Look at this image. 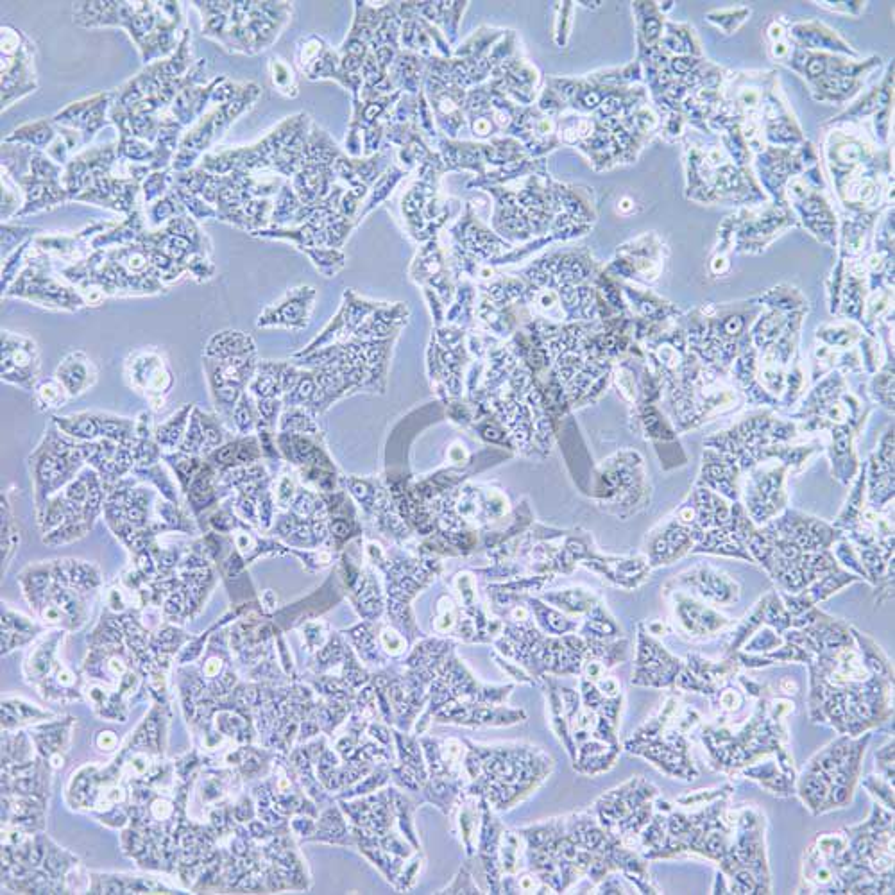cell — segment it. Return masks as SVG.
Here are the masks:
<instances>
[{
    "label": "cell",
    "mask_w": 895,
    "mask_h": 895,
    "mask_svg": "<svg viewBox=\"0 0 895 895\" xmlns=\"http://www.w3.org/2000/svg\"><path fill=\"white\" fill-rule=\"evenodd\" d=\"M258 97H260L258 85L244 83L242 92L233 101L214 106V110L205 113L181 138L178 153L174 154L172 160V171L183 172L197 167L206 151L224 137L231 124L239 119L244 111L249 110Z\"/></svg>",
    "instance_id": "2"
},
{
    "label": "cell",
    "mask_w": 895,
    "mask_h": 895,
    "mask_svg": "<svg viewBox=\"0 0 895 895\" xmlns=\"http://www.w3.org/2000/svg\"><path fill=\"white\" fill-rule=\"evenodd\" d=\"M13 181L24 194V206L18 212V219L70 203L69 192L63 187V179H43L36 178L33 174H24L13 178Z\"/></svg>",
    "instance_id": "12"
},
{
    "label": "cell",
    "mask_w": 895,
    "mask_h": 895,
    "mask_svg": "<svg viewBox=\"0 0 895 895\" xmlns=\"http://www.w3.org/2000/svg\"><path fill=\"white\" fill-rule=\"evenodd\" d=\"M253 344L249 337L240 332L215 333L214 337L206 344L205 357L222 360V358L242 357L251 355Z\"/></svg>",
    "instance_id": "18"
},
{
    "label": "cell",
    "mask_w": 895,
    "mask_h": 895,
    "mask_svg": "<svg viewBox=\"0 0 895 895\" xmlns=\"http://www.w3.org/2000/svg\"><path fill=\"white\" fill-rule=\"evenodd\" d=\"M2 233V253H13L18 246H22L27 240L35 239V228L29 226H13V224H2L0 228Z\"/></svg>",
    "instance_id": "27"
},
{
    "label": "cell",
    "mask_w": 895,
    "mask_h": 895,
    "mask_svg": "<svg viewBox=\"0 0 895 895\" xmlns=\"http://www.w3.org/2000/svg\"><path fill=\"white\" fill-rule=\"evenodd\" d=\"M35 43L11 24L0 27V104L9 110L38 90Z\"/></svg>",
    "instance_id": "4"
},
{
    "label": "cell",
    "mask_w": 895,
    "mask_h": 895,
    "mask_svg": "<svg viewBox=\"0 0 895 895\" xmlns=\"http://www.w3.org/2000/svg\"><path fill=\"white\" fill-rule=\"evenodd\" d=\"M301 208H303V203L299 201V197L296 196L294 188H292L290 183H285V185L280 188V196L276 199V205H274L271 219H273L276 226H282L285 222L296 221L299 212H301Z\"/></svg>",
    "instance_id": "20"
},
{
    "label": "cell",
    "mask_w": 895,
    "mask_h": 895,
    "mask_svg": "<svg viewBox=\"0 0 895 895\" xmlns=\"http://www.w3.org/2000/svg\"><path fill=\"white\" fill-rule=\"evenodd\" d=\"M36 249V248H35ZM49 256L42 255L36 249L35 258H29L17 280L6 290L8 298H22L33 301L40 307L58 308V310H77L86 305L81 292L63 285L51 274Z\"/></svg>",
    "instance_id": "5"
},
{
    "label": "cell",
    "mask_w": 895,
    "mask_h": 895,
    "mask_svg": "<svg viewBox=\"0 0 895 895\" xmlns=\"http://www.w3.org/2000/svg\"><path fill=\"white\" fill-rule=\"evenodd\" d=\"M181 2H126L120 0L115 27L128 33L144 65L165 60L178 49L183 35Z\"/></svg>",
    "instance_id": "1"
},
{
    "label": "cell",
    "mask_w": 895,
    "mask_h": 895,
    "mask_svg": "<svg viewBox=\"0 0 895 895\" xmlns=\"http://www.w3.org/2000/svg\"><path fill=\"white\" fill-rule=\"evenodd\" d=\"M174 185V171L165 169V171H154L142 181V196H144L145 205H153L154 201H158L160 197L165 196Z\"/></svg>",
    "instance_id": "23"
},
{
    "label": "cell",
    "mask_w": 895,
    "mask_h": 895,
    "mask_svg": "<svg viewBox=\"0 0 895 895\" xmlns=\"http://www.w3.org/2000/svg\"><path fill=\"white\" fill-rule=\"evenodd\" d=\"M40 373V353L33 339L20 333L2 332V382L35 389Z\"/></svg>",
    "instance_id": "7"
},
{
    "label": "cell",
    "mask_w": 895,
    "mask_h": 895,
    "mask_svg": "<svg viewBox=\"0 0 895 895\" xmlns=\"http://www.w3.org/2000/svg\"><path fill=\"white\" fill-rule=\"evenodd\" d=\"M35 391L36 400L45 409L60 407L69 398V393L65 391V387L58 380H43V382L36 385Z\"/></svg>",
    "instance_id": "26"
},
{
    "label": "cell",
    "mask_w": 895,
    "mask_h": 895,
    "mask_svg": "<svg viewBox=\"0 0 895 895\" xmlns=\"http://www.w3.org/2000/svg\"><path fill=\"white\" fill-rule=\"evenodd\" d=\"M113 104V92H101V94L86 97L76 103H70L63 110L58 111L52 120L54 124L63 128L74 129L86 145L92 144L95 135L111 124L110 110Z\"/></svg>",
    "instance_id": "9"
},
{
    "label": "cell",
    "mask_w": 895,
    "mask_h": 895,
    "mask_svg": "<svg viewBox=\"0 0 895 895\" xmlns=\"http://www.w3.org/2000/svg\"><path fill=\"white\" fill-rule=\"evenodd\" d=\"M2 208H0V219L2 224L11 221L13 217H17L18 212L24 206V194L18 187L13 178L2 171Z\"/></svg>",
    "instance_id": "21"
},
{
    "label": "cell",
    "mask_w": 895,
    "mask_h": 895,
    "mask_svg": "<svg viewBox=\"0 0 895 895\" xmlns=\"http://www.w3.org/2000/svg\"><path fill=\"white\" fill-rule=\"evenodd\" d=\"M117 11H119V0L76 2L72 6V18L77 27L103 29V27H115Z\"/></svg>",
    "instance_id": "15"
},
{
    "label": "cell",
    "mask_w": 895,
    "mask_h": 895,
    "mask_svg": "<svg viewBox=\"0 0 895 895\" xmlns=\"http://www.w3.org/2000/svg\"><path fill=\"white\" fill-rule=\"evenodd\" d=\"M219 76L208 83H190L185 86L174 99L169 115L183 128H192L197 120L205 115V110L212 104V94L217 86Z\"/></svg>",
    "instance_id": "13"
},
{
    "label": "cell",
    "mask_w": 895,
    "mask_h": 895,
    "mask_svg": "<svg viewBox=\"0 0 895 895\" xmlns=\"http://www.w3.org/2000/svg\"><path fill=\"white\" fill-rule=\"evenodd\" d=\"M196 61L192 54V31L185 27L176 52L165 60L145 65L137 76H133L128 83H124L119 90H115L111 108L119 111L133 110L137 104L153 95L160 94L165 88H169L179 81L181 77L187 76L188 70L194 67Z\"/></svg>",
    "instance_id": "3"
},
{
    "label": "cell",
    "mask_w": 895,
    "mask_h": 895,
    "mask_svg": "<svg viewBox=\"0 0 895 895\" xmlns=\"http://www.w3.org/2000/svg\"><path fill=\"white\" fill-rule=\"evenodd\" d=\"M129 384L144 393L153 403H163L171 391L174 376L165 358L158 351H138L126 362Z\"/></svg>",
    "instance_id": "10"
},
{
    "label": "cell",
    "mask_w": 895,
    "mask_h": 895,
    "mask_svg": "<svg viewBox=\"0 0 895 895\" xmlns=\"http://www.w3.org/2000/svg\"><path fill=\"white\" fill-rule=\"evenodd\" d=\"M820 70H822V63H820V61H813L810 65L811 74H819Z\"/></svg>",
    "instance_id": "28"
},
{
    "label": "cell",
    "mask_w": 895,
    "mask_h": 895,
    "mask_svg": "<svg viewBox=\"0 0 895 895\" xmlns=\"http://www.w3.org/2000/svg\"><path fill=\"white\" fill-rule=\"evenodd\" d=\"M117 165V142L94 145L72 156L63 172V187L69 192L70 203H74L76 197L81 196L95 179L117 171Z\"/></svg>",
    "instance_id": "6"
},
{
    "label": "cell",
    "mask_w": 895,
    "mask_h": 895,
    "mask_svg": "<svg viewBox=\"0 0 895 895\" xmlns=\"http://www.w3.org/2000/svg\"><path fill=\"white\" fill-rule=\"evenodd\" d=\"M149 231L144 214L137 208L133 214L126 215L122 222H95L81 231L88 240L92 251L99 249L124 248L142 242Z\"/></svg>",
    "instance_id": "11"
},
{
    "label": "cell",
    "mask_w": 895,
    "mask_h": 895,
    "mask_svg": "<svg viewBox=\"0 0 895 895\" xmlns=\"http://www.w3.org/2000/svg\"><path fill=\"white\" fill-rule=\"evenodd\" d=\"M400 176V172L396 171V169H389V171L385 172L382 178L376 181L375 187L371 190V196L367 199L366 206H364V210L358 215V219H362L364 215L369 214L375 206L380 205L385 197L391 194V190H393L394 185L398 183Z\"/></svg>",
    "instance_id": "25"
},
{
    "label": "cell",
    "mask_w": 895,
    "mask_h": 895,
    "mask_svg": "<svg viewBox=\"0 0 895 895\" xmlns=\"http://www.w3.org/2000/svg\"><path fill=\"white\" fill-rule=\"evenodd\" d=\"M58 137V126L52 119H40L18 126L13 133L4 138V144H18L33 147L38 151H47Z\"/></svg>",
    "instance_id": "16"
},
{
    "label": "cell",
    "mask_w": 895,
    "mask_h": 895,
    "mask_svg": "<svg viewBox=\"0 0 895 895\" xmlns=\"http://www.w3.org/2000/svg\"><path fill=\"white\" fill-rule=\"evenodd\" d=\"M35 248L45 256H60V258H76L81 249L90 248L88 240L81 235V231L76 235H38L33 239Z\"/></svg>",
    "instance_id": "17"
},
{
    "label": "cell",
    "mask_w": 895,
    "mask_h": 895,
    "mask_svg": "<svg viewBox=\"0 0 895 895\" xmlns=\"http://www.w3.org/2000/svg\"><path fill=\"white\" fill-rule=\"evenodd\" d=\"M172 188L176 190L181 205L185 206L187 214L190 215L194 221H210V219H217V217H219V215H217V210H215V206L206 203L203 197L188 192L187 188L179 187L176 183L172 185Z\"/></svg>",
    "instance_id": "22"
},
{
    "label": "cell",
    "mask_w": 895,
    "mask_h": 895,
    "mask_svg": "<svg viewBox=\"0 0 895 895\" xmlns=\"http://www.w3.org/2000/svg\"><path fill=\"white\" fill-rule=\"evenodd\" d=\"M56 380L69 396H79L97 382V367L83 351H72L56 369Z\"/></svg>",
    "instance_id": "14"
},
{
    "label": "cell",
    "mask_w": 895,
    "mask_h": 895,
    "mask_svg": "<svg viewBox=\"0 0 895 895\" xmlns=\"http://www.w3.org/2000/svg\"><path fill=\"white\" fill-rule=\"evenodd\" d=\"M179 215H187V210H185V206L181 205L176 190L171 188L165 196L160 197L158 201H154L153 205L147 206V219H145V222H147V228L158 230V228H162L167 222H171L172 219H176Z\"/></svg>",
    "instance_id": "19"
},
{
    "label": "cell",
    "mask_w": 895,
    "mask_h": 895,
    "mask_svg": "<svg viewBox=\"0 0 895 895\" xmlns=\"http://www.w3.org/2000/svg\"><path fill=\"white\" fill-rule=\"evenodd\" d=\"M269 72H271V81H273L274 88L278 92H282L283 95H289V97H294V95L298 94L294 70L290 69L285 61L280 60V58L271 60Z\"/></svg>",
    "instance_id": "24"
},
{
    "label": "cell",
    "mask_w": 895,
    "mask_h": 895,
    "mask_svg": "<svg viewBox=\"0 0 895 895\" xmlns=\"http://www.w3.org/2000/svg\"><path fill=\"white\" fill-rule=\"evenodd\" d=\"M142 194V181L124 178L117 171L95 179L74 203L101 206L117 214L129 215L137 210V199Z\"/></svg>",
    "instance_id": "8"
}]
</instances>
